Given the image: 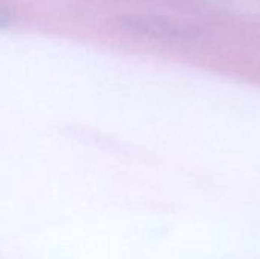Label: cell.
<instances>
[{"instance_id":"1","label":"cell","mask_w":260,"mask_h":259,"mask_svg":"<svg viewBox=\"0 0 260 259\" xmlns=\"http://www.w3.org/2000/svg\"><path fill=\"white\" fill-rule=\"evenodd\" d=\"M126 27L152 37H165V38H177V40H190L198 35V31H195L189 24H180L163 18H146V17L129 18Z\"/></svg>"},{"instance_id":"2","label":"cell","mask_w":260,"mask_h":259,"mask_svg":"<svg viewBox=\"0 0 260 259\" xmlns=\"http://www.w3.org/2000/svg\"><path fill=\"white\" fill-rule=\"evenodd\" d=\"M9 24H11V12L3 5H0V29H5Z\"/></svg>"}]
</instances>
